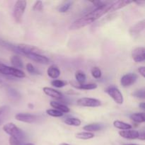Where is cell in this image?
Here are the masks:
<instances>
[{
  "label": "cell",
  "instance_id": "obj_1",
  "mask_svg": "<svg viewBox=\"0 0 145 145\" xmlns=\"http://www.w3.org/2000/svg\"><path fill=\"white\" fill-rule=\"evenodd\" d=\"M110 4H108L106 5L103 6V7L96 8L93 11L88 13L85 16H84L82 18L76 19V21H74L69 26L70 30H78L80 28H84L89 24H92L96 20L100 18L101 17L103 16L105 14L110 12Z\"/></svg>",
  "mask_w": 145,
  "mask_h": 145
},
{
  "label": "cell",
  "instance_id": "obj_2",
  "mask_svg": "<svg viewBox=\"0 0 145 145\" xmlns=\"http://www.w3.org/2000/svg\"><path fill=\"white\" fill-rule=\"evenodd\" d=\"M3 130L7 134L9 135L11 137L18 139L21 141L24 142L25 138V135L24 132L12 123H8L4 125L3 127Z\"/></svg>",
  "mask_w": 145,
  "mask_h": 145
},
{
  "label": "cell",
  "instance_id": "obj_3",
  "mask_svg": "<svg viewBox=\"0 0 145 145\" xmlns=\"http://www.w3.org/2000/svg\"><path fill=\"white\" fill-rule=\"evenodd\" d=\"M26 5V1L24 0H18L16 2L13 11V16L16 24H21L22 22L23 16L25 12Z\"/></svg>",
  "mask_w": 145,
  "mask_h": 145
},
{
  "label": "cell",
  "instance_id": "obj_4",
  "mask_svg": "<svg viewBox=\"0 0 145 145\" xmlns=\"http://www.w3.org/2000/svg\"><path fill=\"white\" fill-rule=\"evenodd\" d=\"M0 73L7 76H12L17 78H24L25 74L21 69H16L13 67H8L0 62Z\"/></svg>",
  "mask_w": 145,
  "mask_h": 145
},
{
  "label": "cell",
  "instance_id": "obj_5",
  "mask_svg": "<svg viewBox=\"0 0 145 145\" xmlns=\"http://www.w3.org/2000/svg\"><path fill=\"white\" fill-rule=\"evenodd\" d=\"M17 49L20 52V55H25L26 56L27 55L29 54H42V50L37 47L33 46V45H27V44H18L16 45Z\"/></svg>",
  "mask_w": 145,
  "mask_h": 145
},
{
  "label": "cell",
  "instance_id": "obj_6",
  "mask_svg": "<svg viewBox=\"0 0 145 145\" xmlns=\"http://www.w3.org/2000/svg\"><path fill=\"white\" fill-rule=\"evenodd\" d=\"M105 91L113 99V101L119 105L123 104V101H124L123 96L121 92H120V91L118 88H116L114 86H110L108 87Z\"/></svg>",
  "mask_w": 145,
  "mask_h": 145
},
{
  "label": "cell",
  "instance_id": "obj_7",
  "mask_svg": "<svg viewBox=\"0 0 145 145\" xmlns=\"http://www.w3.org/2000/svg\"><path fill=\"white\" fill-rule=\"evenodd\" d=\"M76 104L82 107L95 108L99 107L101 105V102L96 99L92 98H81L76 101Z\"/></svg>",
  "mask_w": 145,
  "mask_h": 145
},
{
  "label": "cell",
  "instance_id": "obj_8",
  "mask_svg": "<svg viewBox=\"0 0 145 145\" xmlns=\"http://www.w3.org/2000/svg\"><path fill=\"white\" fill-rule=\"evenodd\" d=\"M138 76L135 73H127L126 74L123 75L120 79V84L123 87H129L133 84L136 82L137 80Z\"/></svg>",
  "mask_w": 145,
  "mask_h": 145
},
{
  "label": "cell",
  "instance_id": "obj_9",
  "mask_svg": "<svg viewBox=\"0 0 145 145\" xmlns=\"http://www.w3.org/2000/svg\"><path fill=\"white\" fill-rule=\"evenodd\" d=\"M16 120L26 123H35L38 120V116L30 113H18L15 116Z\"/></svg>",
  "mask_w": 145,
  "mask_h": 145
},
{
  "label": "cell",
  "instance_id": "obj_10",
  "mask_svg": "<svg viewBox=\"0 0 145 145\" xmlns=\"http://www.w3.org/2000/svg\"><path fill=\"white\" fill-rule=\"evenodd\" d=\"M132 57L136 62H142L145 59V49L143 47L136 48L132 51Z\"/></svg>",
  "mask_w": 145,
  "mask_h": 145
},
{
  "label": "cell",
  "instance_id": "obj_11",
  "mask_svg": "<svg viewBox=\"0 0 145 145\" xmlns=\"http://www.w3.org/2000/svg\"><path fill=\"white\" fill-rule=\"evenodd\" d=\"M26 57L29 59H32L34 62H36L40 64L48 65L50 62V59L46 56L42 55V54H29V55H27Z\"/></svg>",
  "mask_w": 145,
  "mask_h": 145
},
{
  "label": "cell",
  "instance_id": "obj_12",
  "mask_svg": "<svg viewBox=\"0 0 145 145\" xmlns=\"http://www.w3.org/2000/svg\"><path fill=\"white\" fill-rule=\"evenodd\" d=\"M145 27V21L144 20H142L141 21H139L138 23L133 25L131 28L130 29L129 32H130V35L133 36H136L138 35L139 34L141 33L142 31H144Z\"/></svg>",
  "mask_w": 145,
  "mask_h": 145
},
{
  "label": "cell",
  "instance_id": "obj_13",
  "mask_svg": "<svg viewBox=\"0 0 145 145\" xmlns=\"http://www.w3.org/2000/svg\"><path fill=\"white\" fill-rule=\"evenodd\" d=\"M118 133L120 137L127 140H135L139 137V132L137 130H120Z\"/></svg>",
  "mask_w": 145,
  "mask_h": 145
},
{
  "label": "cell",
  "instance_id": "obj_14",
  "mask_svg": "<svg viewBox=\"0 0 145 145\" xmlns=\"http://www.w3.org/2000/svg\"><path fill=\"white\" fill-rule=\"evenodd\" d=\"M132 3H133V1H127V0H120V1H114V2H111L110 4V12H113V11H117V10L120 9V8H123V7L129 5V4H132Z\"/></svg>",
  "mask_w": 145,
  "mask_h": 145
},
{
  "label": "cell",
  "instance_id": "obj_15",
  "mask_svg": "<svg viewBox=\"0 0 145 145\" xmlns=\"http://www.w3.org/2000/svg\"><path fill=\"white\" fill-rule=\"evenodd\" d=\"M43 92L48 96L53 98L55 99H61L62 98V93L61 92L55 90V89H52L50 87H44L43 88Z\"/></svg>",
  "mask_w": 145,
  "mask_h": 145
},
{
  "label": "cell",
  "instance_id": "obj_16",
  "mask_svg": "<svg viewBox=\"0 0 145 145\" xmlns=\"http://www.w3.org/2000/svg\"><path fill=\"white\" fill-rule=\"evenodd\" d=\"M103 127H104V125L103 124H101V123H94L86 125H85L83 127V129L84 130H86V132L92 133V132L100 131V130H101L103 128Z\"/></svg>",
  "mask_w": 145,
  "mask_h": 145
},
{
  "label": "cell",
  "instance_id": "obj_17",
  "mask_svg": "<svg viewBox=\"0 0 145 145\" xmlns=\"http://www.w3.org/2000/svg\"><path fill=\"white\" fill-rule=\"evenodd\" d=\"M47 74L50 78L53 79H56L60 76V70H59L57 66L52 65L49 67V68L47 70Z\"/></svg>",
  "mask_w": 145,
  "mask_h": 145
},
{
  "label": "cell",
  "instance_id": "obj_18",
  "mask_svg": "<svg viewBox=\"0 0 145 145\" xmlns=\"http://www.w3.org/2000/svg\"><path fill=\"white\" fill-rule=\"evenodd\" d=\"M9 112L10 107L8 106H0V125H1L7 118Z\"/></svg>",
  "mask_w": 145,
  "mask_h": 145
},
{
  "label": "cell",
  "instance_id": "obj_19",
  "mask_svg": "<svg viewBox=\"0 0 145 145\" xmlns=\"http://www.w3.org/2000/svg\"><path fill=\"white\" fill-rule=\"evenodd\" d=\"M50 106H52V108L55 109V110H57L59 111L62 112L63 113H69L70 111V109L69 108H68L67 106H65V105L62 104L60 103H58V102L56 101H51L50 102Z\"/></svg>",
  "mask_w": 145,
  "mask_h": 145
},
{
  "label": "cell",
  "instance_id": "obj_20",
  "mask_svg": "<svg viewBox=\"0 0 145 145\" xmlns=\"http://www.w3.org/2000/svg\"><path fill=\"white\" fill-rule=\"evenodd\" d=\"M10 61H11V64L13 65V67L19 69V68L21 69L24 67L22 60H21V57L18 56V55H13V56H11Z\"/></svg>",
  "mask_w": 145,
  "mask_h": 145
},
{
  "label": "cell",
  "instance_id": "obj_21",
  "mask_svg": "<svg viewBox=\"0 0 145 145\" xmlns=\"http://www.w3.org/2000/svg\"><path fill=\"white\" fill-rule=\"evenodd\" d=\"M113 125H114L115 127L120 129L121 130H128L132 128L131 125L124 123L123 121H120V120H115L113 122Z\"/></svg>",
  "mask_w": 145,
  "mask_h": 145
},
{
  "label": "cell",
  "instance_id": "obj_22",
  "mask_svg": "<svg viewBox=\"0 0 145 145\" xmlns=\"http://www.w3.org/2000/svg\"><path fill=\"white\" fill-rule=\"evenodd\" d=\"M72 86L77 89H81V90H92L97 88V85L96 84H72Z\"/></svg>",
  "mask_w": 145,
  "mask_h": 145
},
{
  "label": "cell",
  "instance_id": "obj_23",
  "mask_svg": "<svg viewBox=\"0 0 145 145\" xmlns=\"http://www.w3.org/2000/svg\"><path fill=\"white\" fill-rule=\"evenodd\" d=\"M130 119L137 123H142L145 121L144 113H133L130 116Z\"/></svg>",
  "mask_w": 145,
  "mask_h": 145
},
{
  "label": "cell",
  "instance_id": "obj_24",
  "mask_svg": "<svg viewBox=\"0 0 145 145\" xmlns=\"http://www.w3.org/2000/svg\"><path fill=\"white\" fill-rule=\"evenodd\" d=\"M94 134L91 133H89V132H82L76 134V137L79 140H90L94 137Z\"/></svg>",
  "mask_w": 145,
  "mask_h": 145
},
{
  "label": "cell",
  "instance_id": "obj_25",
  "mask_svg": "<svg viewBox=\"0 0 145 145\" xmlns=\"http://www.w3.org/2000/svg\"><path fill=\"white\" fill-rule=\"evenodd\" d=\"M65 123L69 126H75L77 127L79 126L82 123L81 120L78 118H68L64 120Z\"/></svg>",
  "mask_w": 145,
  "mask_h": 145
},
{
  "label": "cell",
  "instance_id": "obj_26",
  "mask_svg": "<svg viewBox=\"0 0 145 145\" xmlns=\"http://www.w3.org/2000/svg\"><path fill=\"white\" fill-rule=\"evenodd\" d=\"M75 78H76V81H77V82L79 83V84H85L86 76V74H85L82 71H76V73H75Z\"/></svg>",
  "mask_w": 145,
  "mask_h": 145
},
{
  "label": "cell",
  "instance_id": "obj_27",
  "mask_svg": "<svg viewBox=\"0 0 145 145\" xmlns=\"http://www.w3.org/2000/svg\"><path fill=\"white\" fill-rule=\"evenodd\" d=\"M72 6V2L71 1H65L63 4H61L58 8V11L60 13H65Z\"/></svg>",
  "mask_w": 145,
  "mask_h": 145
},
{
  "label": "cell",
  "instance_id": "obj_28",
  "mask_svg": "<svg viewBox=\"0 0 145 145\" xmlns=\"http://www.w3.org/2000/svg\"><path fill=\"white\" fill-rule=\"evenodd\" d=\"M46 113L47 114L49 115V116L55 118L62 117L64 115L63 113H62V112L59 111V110H55V109H48V110H46Z\"/></svg>",
  "mask_w": 145,
  "mask_h": 145
},
{
  "label": "cell",
  "instance_id": "obj_29",
  "mask_svg": "<svg viewBox=\"0 0 145 145\" xmlns=\"http://www.w3.org/2000/svg\"><path fill=\"white\" fill-rule=\"evenodd\" d=\"M132 96L134 97L138 98V99H145V90L144 89H137L132 93Z\"/></svg>",
  "mask_w": 145,
  "mask_h": 145
},
{
  "label": "cell",
  "instance_id": "obj_30",
  "mask_svg": "<svg viewBox=\"0 0 145 145\" xmlns=\"http://www.w3.org/2000/svg\"><path fill=\"white\" fill-rule=\"evenodd\" d=\"M91 72V74L93 76V77H94L95 79H99V78L101 77V70L99 67H95L92 68Z\"/></svg>",
  "mask_w": 145,
  "mask_h": 145
},
{
  "label": "cell",
  "instance_id": "obj_31",
  "mask_svg": "<svg viewBox=\"0 0 145 145\" xmlns=\"http://www.w3.org/2000/svg\"><path fill=\"white\" fill-rule=\"evenodd\" d=\"M51 84L56 88H62L66 86L67 83L64 81L59 80V79H54L53 81L51 82Z\"/></svg>",
  "mask_w": 145,
  "mask_h": 145
},
{
  "label": "cell",
  "instance_id": "obj_32",
  "mask_svg": "<svg viewBox=\"0 0 145 145\" xmlns=\"http://www.w3.org/2000/svg\"><path fill=\"white\" fill-rule=\"evenodd\" d=\"M43 8V4L41 1H35L33 7V10L36 11H42Z\"/></svg>",
  "mask_w": 145,
  "mask_h": 145
},
{
  "label": "cell",
  "instance_id": "obj_33",
  "mask_svg": "<svg viewBox=\"0 0 145 145\" xmlns=\"http://www.w3.org/2000/svg\"><path fill=\"white\" fill-rule=\"evenodd\" d=\"M9 144L10 145H24V143L23 141L16 139L14 137H10L9 138Z\"/></svg>",
  "mask_w": 145,
  "mask_h": 145
},
{
  "label": "cell",
  "instance_id": "obj_34",
  "mask_svg": "<svg viewBox=\"0 0 145 145\" xmlns=\"http://www.w3.org/2000/svg\"><path fill=\"white\" fill-rule=\"evenodd\" d=\"M26 70L31 74H38V72L35 69L33 65L31 63H28L26 65Z\"/></svg>",
  "mask_w": 145,
  "mask_h": 145
},
{
  "label": "cell",
  "instance_id": "obj_35",
  "mask_svg": "<svg viewBox=\"0 0 145 145\" xmlns=\"http://www.w3.org/2000/svg\"><path fill=\"white\" fill-rule=\"evenodd\" d=\"M138 72L143 78L145 77V67H140L138 68Z\"/></svg>",
  "mask_w": 145,
  "mask_h": 145
},
{
  "label": "cell",
  "instance_id": "obj_36",
  "mask_svg": "<svg viewBox=\"0 0 145 145\" xmlns=\"http://www.w3.org/2000/svg\"><path fill=\"white\" fill-rule=\"evenodd\" d=\"M138 139H140V140H142V141H144V140H145V135L144 133V130H142L141 133H139Z\"/></svg>",
  "mask_w": 145,
  "mask_h": 145
},
{
  "label": "cell",
  "instance_id": "obj_37",
  "mask_svg": "<svg viewBox=\"0 0 145 145\" xmlns=\"http://www.w3.org/2000/svg\"><path fill=\"white\" fill-rule=\"evenodd\" d=\"M135 4H137L138 6H144V4H145L144 1H135Z\"/></svg>",
  "mask_w": 145,
  "mask_h": 145
},
{
  "label": "cell",
  "instance_id": "obj_38",
  "mask_svg": "<svg viewBox=\"0 0 145 145\" xmlns=\"http://www.w3.org/2000/svg\"><path fill=\"white\" fill-rule=\"evenodd\" d=\"M139 107H140L141 109H142V110H145V103H144V102H142V103H140V105H139Z\"/></svg>",
  "mask_w": 145,
  "mask_h": 145
},
{
  "label": "cell",
  "instance_id": "obj_39",
  "mask_svg": "<svg viewBox=\"0 0 145 145\" xmlns=\"http://www.w3.org/2000/svg\"><path fill=\"white\" fill-rule=\"evenodd\" d=\"M59 145H70V144H67V143H62V144H60Z\"/></svg>",
  "mask_w": 145,
  "mask_h": 145
},
{
  "label": "cell",
  "instance_id": "obj_40",
  "mask_svg": "<svg viewBox=\"0 0 145 145\" xmlns=\"http://www.w3.org/2000/svg\"><path fill=\"white\" fill-rule=\"evenodd\" d=\"M123 145H139L137 144H123Z\"/></svg>",
  "mask_w": 145,
  "mask_h": 145
},
{
  "label": "cell",
  "instance_id": "obj_41",
  "mask_svg": "<svg viewBox=\"0 0 145 145\" xmlns=\"http://www.w3.org/2000/svg\"><path fill=\"white\" fill-rule=\"evenodd\" d=\"M28 106H31V108H33V105H31V104H29V105H28Z\"/></svg>",
  "mask_w": 145,
  "mask_h": 145
},
{
  "label": "cell",
  "instance_id": "obj_42",
  "mask_svg": "<svg viewBox=\"0 0 145 145\" xmlns=\"http://www.w3.org/2000/svg\"><path fill=\"white\" fill-rule=\"evenodd\" d=\"M25 145H35V144H33V143H28V144H26Z\"/></svg>",
  "mask_w": 145,
  "mask_h": 145
},
{
  "label": "cell",
  "instance_id": "obj_43",
  "mask_svg": "<svg viewBox=\"0 0 145 145\" xmlns=\"http://www.w3.org/2000/svg\"><path fill=\"white\" fill-rule=\"evenodd\" d=\"M1 80H0V84H1Z\"/></svg>",
  "mask_w": 145,
  "mask_h": 145
}]
</instances>
